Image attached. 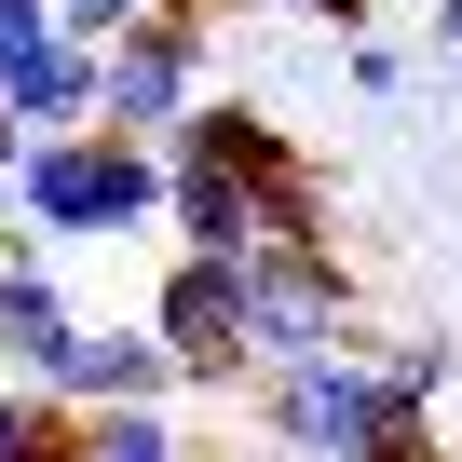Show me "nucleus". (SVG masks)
<instances>
[{"label": "nucleus", "mask_w": 462, "mask_h": 462, "mask_svg": "<svg viewBox=\"0 0 462 462\" xmlns=\"http://www.w3.org/2000/svg\"><path fill=\"white\" fill-rule=\"evenodd\" d=\"M340 69H354V96H408V42H381V28H354Z\"/></svg>", "instance_id": "nucleus-15"}, {"label": "nucleus", "mask_w": 462, "mask_h": 462, "mask_svg": "<svg viewBox=\"0 0 462 462\" xmlns=\"http://www.w3.org/2000/svg\"><path fill=\"white\" fill-rule=\"evenodd\" d=\"M177 177H163V245H190V259H259L273 231H259V177H231V163H204V150H163Z\"/></svg>", "instance_id": "nucleus-7"}, {"label": "nucleus", "mask_w": 462, "mask_h": 462, "mask_svg": "<svg viewBox=\"0 0 462 462\" xmlns=\"http://www.w3.org/2000/svg\"><path fill=\"white\" fill-rule=\"evenodd\" d=\"M69 340H82V300L55 286V259H42V245H0V367L42 381Z\"/></svg>", "instance_id": "nucleus-8"}, {"label": "nucleus", "mask_w": 462, "mask_h": 462, "mask_svg": "<svg viewBox=\"0 0 462 462\" xmlns=\"http://www.w3.org/2000/svg\"><path fill=\"white\" fill-rule=\"evenodd\" d=\"M163 136H123V123H82V136H28L14 163V204H28V245L69 259V245H150L163 231Z\"/></svg>", "instance_id": "nucleus-1"}, {"label": "nucleus", "mask_w": 462, "mask_h": 462, "mask_svg": "<svg viewBox=\"0 0 462 462\" xmlns=\"http://www.w3.org/2000/svg\"><path fill=\"white\" fill-rule=\"evenodd\" d=\"M273 14H313V28H340V42H354V28L381 14V0H273Z\"/></svg>", "instance_id": "nucleus-18"}, {"label": "nucleus", "mask_w": 462, "mask_h": 462, "mask_svg": "<svg viewBox=\"0 0 462 462\" xmlns=\"http://www.w3.org/2000/svg\"><path fill=\"white\" fill-rule=\"evenodd\" d=\"M55 42H69V28H55V0H0V96H14Z\"/></svg>", "instance_id": "nucleus-13"}, {"label": "nucleus", "mask_w": 462, "mask_h": 462, "mask_svg": "<svg viewBox=\"0 0 462 462\" xmlns=\"http://www.w3.org/2000/svg\"><path fill=\"white\" fill-rule=\"evenodd\" d=\"M245 340H259V367L354 340V273H340L327 245H259V259H245Z\"/></svg>", "instance_id": "nucleus-5"}, {"label": "nucleus", "mask_w": 462, "mask_h": 462, "mask_svg": "<svg viewBox=\"0 0 462 462\" xmlns=\"http://www.w3.org/2000/svg\"><path fill=\"white\" fill-rule=\"evenodd\" d=\"M0 245H28V204H14V163H0Z\"/></svg>", "instance_id": "nucleus-21"}, {"label": "nucleus", "mask_w": 462, "mask_h": 462, "mask_svg": "<svg viewBox=\"0 0 462 462\" xmlns=\"http://www.w3.org/2000/svg\"><path fill=\"white\" fill-rule=\"evenodd\" d=\"M136 14H150V0H55V28H69V42H123Z\"/></svg>", "instance_id": "nucleus-17"}, {"label": "nucleus", "mask_w": 462, "mask_h": 462, "mask_svg": "<svg viewBox=\"0 0 462 462\" xmlns=\"http://www.w3.org/2000/svg\"><path fill=\"white\" fill-rule=\"evenodd\" d=\"M245 408H259L273 462H367V448L394 435V394H381V367H367V327H354V340H327V354L259 367V381H245Z\"/></svg>", "instance_id": "nucleus-2"}, {"label": "nucleus", "mask_w": 462, "mask_h": 462, "mask_svg": "<svg viewBox=\"0 0 462 462\" xmlns=\"http://www.w3.org/2000/svg\"><path fill=\"white\" fill-rule=\"evenodd\" d=\"M82 462H204V448L177 435L163 394H136V408H82Z\"/></svg>", "instance_id": "nucleus-11"}, {"label": "nucleus", "mask_w": 462, "mask_h": 462, "mask_svg": "<svg viewBox=\"0 0 462 462\" xmlns=\"http://www.w3.org/2000/svg\"><path fill=\"white\" fill-rule=\"evenodd\" d=\"M42 408H55V394H42L28 367H0V462H28V435H42Z\"/></svg>", "instance_id": "nucleus-16"}, {"label": "nucleus", "mask_w": 462, "mask_h": 462, "mask_svg": "<svg viewBox=\"0 0 462 462\" xmlns=\"http://www.w3.org/2000/svg\"><path fill=\"white\" fill-rule=\"evenodd\" d=\"M42 394H69V408H136V394H163V408H177L190 381H177V340H163L150 313H82V340L42 367Z\"/></svg>", "instance_id": "nucleus-6"}, {"label": "nucleus", "mask_w": 462, "mask_h": 462, "mask_svg": "<svg viewBox=\"0 0 462 462\" xmlns=\"http://www.w3.org/2000/svg\"><path fill=\"white\" fill-rule=\"evenodd\" d=\"M367 462H448V448H435V421H394V435H381Z\"/></svg>", "instance_id": "nucleus-19"}, {"label": "nucleus", "mask_w": 462, "mask_h": 462, "mask_svg": "<svg viewBox=\"0 0 462 462\" xmlns=\"http://www.w3.org/2000/svg\"><path fill=\"white\" fill-rule=\"evenodd\" d=\"M150 327L177 340V381H190V394H245V381H259V340H245V259H190V245H163Z\"/></svg>", "instance_id": "nucleus-3"}, {"label": "nucleus", "mask_w": 462, "mask_h": 462, "mask_svg": "<svg viewBox=\"0 0 462 462\" xmlns=\"http://www.w3.org/2000/svg\"><path fill=\"white\" fill-rule=\"evenodd\" d=\"M163 150H204V163L259 177V190H273V177H300V136H286L273 109H245V96H204V109H190V123H177Z\"/></svg>", "instance_id": "nucleus-9"}, {"label": "nucleus", "mask_w": 462, "mask_h": 462, "mask_svg": "<svg viewBox=\"0 0 462 462\" xmlns=\"http://www.w3.org/2000/svg\"><path fill=\"white\" fill-rule=\"evenodd\" d=\"M367 367H381L394 421H435V394H448V340H435V327H408V340H367Z\"/></svg>", "instance_id": "nucleus-12"}, {"label": "nucleus", "mask_w": 462, "mask_h": 462, "mask_svg": "<svg viewBox=\"0 0 462 462\" xmlns=\"http://www.w3.org/2000/svg\"><path fill=\"white\" fill-rule=\"evenodd\" d=\"M204 69H217V28L190 14V0H150V14L109 42V123L123 136H177L204 109Z\"/></svg>", "instance_id": "nucleus-4"}, {"label": "nucleus", "mask_w": 462, "mask_h": 462, "mask_svg": "<svg viewBox=\"0 0 462 462\" xmlns=\"http://www.w3.org/2000/svg\"><path fill=\"white\" fill-rule=\"evenodd\" d=\"M259 231H273V245H327V204H313V177H273V190H259Z\"/></svg>", "instance_id": "nucleus-14"}, {"label": "nucleus", "mask_w": 462, "mask_h": 462, "mask_svg": "<svg viewBox=\"0 0 462 462\" xmlns=\"http://www.w3.org/2000/svg\"><path fill=\"white\" fill-rule=\"evenodd\" d=\"M14 109H28V136H82V123H109V42H55V55L14 82Z\"/></svg>", "instance_id": "nucleus-10"}, {"label": "nucleus", "mask_w": 462, "mask_h": 462, "mask_svg": "<svg viewBox=\"0 0 462 462\" xmlns=\"http://www.w3.org/2000/svg\"><path fill=\"white\" fill-rule=\"evenodd\" d=\"M421 28H435V55L462 69V0H421Z\"/></svg>", "instance_id": "nucleus-20"}]
</instances>
